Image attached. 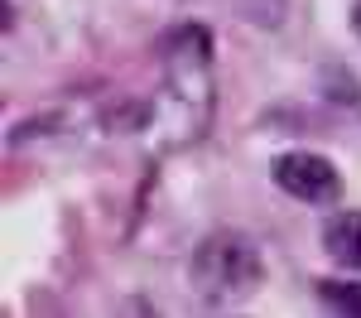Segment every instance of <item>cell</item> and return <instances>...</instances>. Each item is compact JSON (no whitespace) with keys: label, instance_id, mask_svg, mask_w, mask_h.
Wrapping results in <instances>:
<instances>
[{"label":"cell","instance_id":"1","mask_svg":"<svg viewBox=\"0 0 361 318\" xmlns=\"http://www.w3.org/2000/svg\"><path fill=\"white\" fill-rule=\"evenodd\" d=\"M188 280H193L202 304H236V299L255 294L260 280H265L260 246L241 231H212V236L197 241Z\"/></svg>","mask_w":361,"mask_h":318},{"label":"cell","instance_id":"2","mask_svg":"<svg viewBox=\"0 0 361 318\" xmlns=\"http://www.w3.org/2000/svg\"><path fill=\"white\" fill-rule=\"evenodd\" d=\"M164 78L169 92H178V102L193 111V130H202V121L212 111V34L202 25H178L164 39Z\"/></svg>","mask_w":361,"mask_h":318},{"label":"cell","instance_id":"3","mask_svg":"<svg viewBox=\"0 0 361 318\" xmlns=\"http://www.w3.org/2000/svg\"><path fill=\"white\" fill-rule=\"evenodd\" d=\"M270 173H275L279 188L299 202H337L342 198V178H337V169L323 154L289 149V154H279L275 164H270Z\"/></svg>","mask_w":361,"mask_h":318},{"label":"cell","instance_id":"4","mask_svg":"<svg viewBox=\"0 0 361 318\" xmlns=\"http://www.w3.org/2000/svg\"><path fill=\"white\" fill-rule=\"evenodd\" d=\"M323 251L342 265V270H357L361 275V212H337L323 227Z\"/></svg>","mask_w":361,"mask_h":318},{"label":"cell","instance_id":"5","mask_svg":"<svg viewBox=\"0 0 361 318\" xmlns=\"http://www.w3.org/2000/svg\"><path fill=\"white\" fill-rule=\"evenodd\" d=\"M149 116H154V106H149V102L121 97V102H111V106L97 116V121H102V130H111V135H130V130H140V126H149Z\"/></svg>","mask_w":361,"mask_h":318},{"label":"cell","instance_id":"6","mask_svg":"<svg viewBox=\"0 0 361 318\" xmlns=\"http://www.w3.org/2000/svg\"><path fill=\"white\" fill-rule=\"evenodd\" d=\"M318 299L342 318H361V285L357 280H318Z\"/></svg>","mask_w":361,"mask_h":318},{"label":"cell","instance_id":"7","mask_svg":"<svg viewBox=\"0 0 361 318\" xmlns=\"http://www.w3.org/2000/svg\"><path fill=\"white\" fill-rule=\"evenodd\" d=\"M352 29H357V39H361V0H352Z\"/></svg>","mask_w":361,"mask_h":318}]
</instances>
